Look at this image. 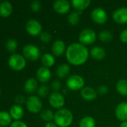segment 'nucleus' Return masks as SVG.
<instances>
[{"label":"nucleus","mask_w":127,"mask_h":127,"mask_svg":"<svg viewBox=\"0 0 127 127\" xmlns=\"http://www.w3.org/2000/svg\"><path fill=\"white\" fill-rule=\"evenodd\" d=\"M84 85H85V80L80 75H77V74L72 75L67 80V87L73 91L83 89Z\"/></svg>","instance_id":"obj_7"},{"label":"nucleus","mask_w":127,"mask_h":127,"mask_svg":"<svg viewBox=\"0 0 127 127\" xmlns=\"http://www.w3.org/2000/svg\"><path fill=\"white\" fill-rule=\"evenodd\" d=\"M81 11L79 12H72L70 13V15L68 16V22L70 25H76L79 22L80 20V14H81Z\"/></svg>","instance_id":"obj_28"},{"label":"nucleus","mask_w":127,"mask_h":127,"mask_svg":"<svg viewBox=\"0 0 127 127\" xmlns=\"http://www.w3.org/2000/svg\"><path fill=\"white\" fill-rule=\"evenodd\" d=\"M25 29L31 36H37L41 33L42 26L40 23L35 19H30L26 22Z\"/></svg>","instance_id":"obj_8"},{"label":"nucleus","mask_w":127,"mask_h":127,"mask_svg":"<svg viewBox=\"0 0 127 127\" xmlns=\"http://www.w3.org/2000/svg\"><path fill=\"white\" fill-rule=\"evenodd\" d=\"M61 88V84L58 80H55L52 83V89L55 91V92H58V91Z\"/></svg>","instance_id":"obj_34"},{"label":"nucleus","mask_w":127,"mask_h":127,"mask_svg":"<svg viewBox=\"0 0 127 127\" xmlns=\"http://www.w3.org/2000/svg\"><path fill=\"white\" fill-rule=\"evenodd\" d=\"M6 48L9 52H14L17 48V42L15 39H8L6 43Z\"/></svg>","instance_id":"obj_30"},{"label":"nucleus","mask_w":127,"mask_h":127,"mask_svg":"<svg viewBox=\"0 0 127 127\" xmlns=\"http://www.w3.org/2000/svg\"><path fill=\"white\" fill-rule=\"evenodd\" d=\"M44 127H57V125L55 124H54V123L49 122V123H47Z\"/></svg>","instance_id":"obj_39"},{"label":"nucleus","mask_w":127,"mask_h":127,"mask_svg":"<svg viewBox=\"0 0 127 127\" xmlns=\"http://www.w3.org/2000/svg\"><path fill=\"white\" fill-rule=\"evenodd\" d=\"M11 116L10 113L6 111L0 112V126L1 127H7L11 123Z\"/></svg>","instance_id":"obj_22"},{"label":"nucleus","mask_w":127,"mask_h":127,"mask_svg":"<svg viewBox=\"0 0 127 127\" xmlns=\"http://www.w3.org/2000/svg\"><path fill=\"white\" fill-rule=\"evenodd\" d=\"M116 89L121 95L127 96V80H121L117 83Z\"/></svg>","instance_id":"obj_25"},{"label":"nucleus","mask_w":127,"mask_h":127,"mask_svg":"<svg viewBox=\"0 0 127 127\" xmlns=\"http://www.w3.org/2000/svg\"><path fill=\"white\" fill-rule=\"evenodd\" d=\"M70 68L68 65L62 64L59 65L57 68V75L59 78H64L70 73Z\"/></svg>","instance_id":"obj_24"},{"label":"nucleus","mask_w":127,"mask_h":127,"mask_svg":"<svg viewBox=\"0 0 127 127\" xmlns=\"http://www.w3.org/2000/svg\"><path fill=\"white\" fill-rule=\"evenodd\" d=\"M81 95L85 100H93L97 97V92L92 87H84L81 91Z\"/></svg>","instance_id":"obj_16"},{"label":"nucleus","mask_w":127,"mask_h":127,"mask_svg":"<svg viewBox=\"0 0 127 127\" xmlns=\"http://www.w3.org/2000/svg\"><path fill=\"white\" fill-rule=\"evenodd\" d=\"M0 95H1V91H0Z\"/></svg>","instance_id":"obj_41"},{"label":"nucleus","mask_w":127,"mask_h":127,"mask_svg":"<svg viewBox=\"0 0 127 127\" xmlns=\"http://www.w3.org/2000/svg\"><path fill=\"white\" fill-rule=\"evenodd\" d=\"M73 116L72 112L67 109H61L58 110L54 117L55 124L60 127H70L73 122Z\"/></svg>","instance_id":"obj_2"},{"label":"nucleus","mask_w":127,"mask_h":127,"mask_svg":"<svg viewBox=\"0 0 127 127\" xmlns=\"http://www.w3.org/2000/svg\"><path fill=\"white\" fill-rule=\"evenodd\" d=\"M120 39H121V40L123 42L127 43V28L125 29V30H124L121 33V34H120Z\"/></svg>","instance_id":"obj_36"},{"label":"nucleus","mask_w":127,"mask_h":127,"mask_svg":"<svg viewBox=\"0 0 127 127\" xmlns=\"http://www.w3.org/2000/svg\"><path fill=\"white\" fill-rule=\"evenodd\" d=\"M49 92V89L47 86L46 85H42L37 91L38 95L41 97H46L47 96V95Z\"/></svg>","instance_id":"obj_31"},{"label":"nucleus","mask_w":127,"mask_h":127,"mask_svg":"<svg viewBox=\"0 0 127 127\" xmlns=\"http://www.w3.org/2000/svg\"><path fill=\"white\" fill-rule=\"evenodd\" d=\"M53 9L58 13L64 14L70 11V4L67 0H57L53 4Z\"/></svg>","instance_id":"obj_11"},{"label":"nucleus","mask_w":127,"mask_h":127,"mask_svg":"<svg viewBox=\"0 0 127 127\" xmlns=\"http://www.w3.org/2000/svg\"><path fill=\"white\" fill-rule=\"evenodd\" d=\"M117 118L121 121H127V103L123 102L118 105L115 109Z\"/></svg>","instance_id":"obj_13"},{"label":"nucleus","mask_w":127,"mask_h":127,"mask_svg":"<svg viewBox=\"0 0 127 127\" xmlns=\"http://www.w3.org/2000/svg\"><path fill=\"white\" fill-rule=\"evenodd\" d=\"M79 39L82 45H91L97 39V34L92 29L86 28L81 31L79 36Z\"/></svg>","instance_id":"obj_4"},{"label":"nucleus","mask_w":127,"mask_h":127,"mask_svg":"<svg viewBox=\"0 0 127 127\" xmlns=\"http://www.w3.org/2000/svg\"><path fill=\"white\" fill-rule=\"evenodd\" d=\"M91 18L94 22L100 25H103L106 22L108 16L106 12L103 9L98 7L94 9L91 12Z\"/></svg>","instance_id":"obj_10"},{"label":"nucleus","mask_w":127,"mask_h":127,"mask_svg":"<svg viewBox=\"0 0 127 127\" xmlns=\"http://www.w3.org/2000/svg\"><path fill=\"white\" fill-rule=\"evenodd\" d=\"M40 38L41 41H43V42H49L51 40L52 36H51L50 33H49L48 32H43L40 33Z\"/></svg>","instance_id":"obj_32"},{"label":"nucleus","mask_w":127,"mask_h":127,"mask_svg":"<svg viewBox=\"0 0 127 127\" xmlns=\"http://www.w3.org/2000/svg\"><path fill=\"white\" fill-rule=\"evenodd\" d=\"M22 54L25 57L31 61H36L40 55L39 48L34 45H27L23 48Z\"/></svg>","instance_id":"obj_6"},{"label":"nucleus","mask_w":127,"mask_h":127,"mask_svg":"<svg viewBox=\"0 0 127 127\" xmlns=\"http://www.w3.org/2000/svg\"></svg>","instance_id":"obj_42"},{"label":"nucleus","mask_w":127,"mask_h":127,"mask_svg":"<svg viewBox=\"0 0 127 127\" xmlns=\"http://www.w3.org/2000/svg\"><path fill=\"white\" fill-rule=\"evenodd\" d=\"M88 50L81 43H73L70 45L66 51V57L68 62L73 65L84 64L88 58Z\"/></svg>","instance_id":"obj_1"},{"label":"nucleus","mask_w":127,"mask_h":127,"mask_svg":"<svg viewBox=\"0 0 127 127\" xmlns=\"http://www.w3.org/2000/svg\"><path fill=\"white\" fill-rule=\"evenodd\" d=\"M25 64L26 62L25 58L19 54H13L8 59L9 66L15 71H20L23 69Z\"/></svg>","instance_id":"obj_3"},{"label":"nucleus","mask_w":127,"mask_h":127,"mask_svg":"<svg viewBox=\"0 0 127 127\" xmlns=\"http://www.w3.org/2000/svg\"><path fill=\"white\" fill-rule=\"evenodd\" d=\"M106 51L100 46H95L91 48V57L97 60H101L106 57Z\"/></svg>","instance_id":"obj_19"},{"label":"nucleus","mask_w":127,"mask_h":127,"mask_svg":"<svg viewBox=\"0 0 127 127\" xmlns=\"http://www.w3.org/2000/svg\"><path fill=\"white\" fill-rule=\"evenodd\" d=\"M113 19L118 24L127 23V7H121L116 10L112 15Z\"/></svg>","instance_id":"obj_12"},{"label":"nucleus","mask_w":127,"mask_h":127,"mask_svg":"<svg viewBox=\"0 0 127 127\" xmlns=\"http://www.w3.org/2000/svg\"><path fill=\"white\" fill-rule=\"evenodd\" d=\"M99 38L102 42H108L112 39V33L109 31H103L100 33Z\"/></svg>","instance_id":"obj_29"},{"label":"nucleus","mask_w":127,"mask_h":127,"mask_svg":"<svg viewBox=\"0 0 127 127\" xmlns=\"http://www.w3.org/2000/svg\"><path fill=\"white\" fill-rule=\"evenodd\" d=\"M10 127H28L27 125L20 121H15L14 122H13L11 124V125L10 126Z\"/></svg>","instance_id":"obj_35"},{"label":"nucleus","mask_w":127,"mask_h":127,"mask_svg":"<svg viewBox=\"0 0 127 127\" xmlns=\"http://www.w3.org/2000/svg\"><path fill=\"white\" fill-rule=\"evenodd\" d=\"M10 115L15 121H19L23 116L24 111L23 109L19 105H13L10 109Z\"/></svg>","instance_id":"obj_17"},{"label":"nucleus","mask_w":127,"mask_h":127,"mask_svg":"<svg viewBox=\"0 0 127 127\" xmlns=\"http://www.w3.org/2000/svg\"><path fill=\"white\" fill-rule=\"evenodd\" d=\"M13 10V7L10 2L9 1H1L0 3V15L3 17L9 16Z\"/></svg>","instance_id":"obj_18"},{"label":"nucleus","mask_w":127,"mask_h":127,"mask_svg":"<svg viewBox=\"0 0 127 127\" xmlns=\"http://www.w3.org/2000/svg\"><path fill=\"white\" fill-rule=\"evenodd\" d=\"M26 107L28 110L31 113H38L43 106V103L40 97L37 96L31 95L26 100Z\"/></svg>","instance_id":"obj_5"},{"label":"nucleus","mask_w":127,"mask_h":127,"mask_svg":"<svg viewBox=\"0 0 127 127\" xmlns=\"http://www.w3.org/2000/svg\"><path fill=\"white\" fill-rule=\"evenodd\" d=\"M41 62H42L43 65H44V67L49 68L54 65L55 58H54L53 55H52L50 54H45L43 55V57L41 58Z\"/></svg>","instance_id":"obj_23"},{"label":"nucleus","mask_w":127,"mask_h":127,"mask_svg":"<svg viewBox=\"0 0 127 127\" xmlns=\"http://www.w3.org/2000/svg\"><path fill=\"white\" fill-rule=\"evenodd\" d=\"M54 117H55V115L49 109H44L40 113V118H41V119L43 121H44L48 122V123H49L50 121H52V120H54Z\"/></svg>","instance_id":"obj_27"},{"label":"nucleus","mask_w":127,"mask_h":127,"mask_svg":"<svg viewBox=\"0 0 127 127\" xmlns=\"http://www.w3.org/2000/svg\"><path fill=\"white\" fill-rule=\"evenodd\" d=\"M120 127H127V121L123 122V123L120 125Z\"/></svg>","instance_id":"obj_40"},{"label":"nucleus","mask_w":127,"mask_h":127,"mask_svg":"<svg viewBox=\"0 0 127 127\" xmlns=\"http://www.w3.org/2000/svg\"><path fill=\"white\" fill-rule=\"evenodd\" d=\"M15 101H16V103H19V104L23 103L25 101L26 102L25 97H24L23 96H22V95H18V96H16V98H15Z\"/></svg>","instance_id":"obj_38"},{"label":"nucleus","mask_w":127,"mask_h":127,"mask_svg":"<svg viewBox=\"0 0 127 127\" xmlns=\"http://www.w3.org/2000/svg\"><path fill=\"white\" fill-rule=\"evenodd\" d=\"M91 4L90 0H73L72 5L78 11H82L87 8Z\"/></svg>","instance_id":"obj_21"},{"label":"nucleus","mask_w":127,"mask_h":127,"mask_svg":"<svg viewBox=\"0 0 127 127\" xmlns=\"http://www.w3.org/2000/svg\"><path fill=\"white\" fill-rule=\"evenodd\" d=\"M49 102L52 107L58 109H61L64 106L65 100L64 96L59 92L52 93L49 97Z\"/></svg>","instance_id":"obj_9"},{"label":"nucleus","mask_w":127,"mask_h":127,"mask_svg":"<svg viewBox=\"0 0 127 127\" xmlns=\"http://www.w3.org/2000/svg\"><path fill=\"white\" fill-rule=\"evenodd\" d=\"M98 92L100 95H105L108 92V88L106 86H101L98 88Z\"/></svg>","instance_id":"obj_37"},{"label":"nucleus","mask_w":127,"mask_h":127,"mask_svg":"<svg viewBox=\"0 0 127 127\" xmlns=\"http://www.w3.org/2000/svg\"><path fill=\"white\" fill-rule=\"evenodd\" d=\"M65 43L62 40H56L52 46V51L55 56H61L65 51Z\"/></svg>","instance_id":"obj_15"},{"label":"nucleus","mask_w":127,"mask_h":127,"mask_svg":"<svg viewBox=\"0 0 127 127\" xmlns=\"http://www.w3.org/2000/svg\"><path fill=\"white\" fill-rule=\"evenodd\" d=\"M37 77L41 83H46L51 78L50 70L46 67H40L37 71Z\"/></svg>","instance_id":"obj_14"},{"label":"nucleus","mask_w":127,"mask_h":127,"mask_svg":"<svg viewBox=\"0 0 127 127\" xmlns=\"http://www.w3.org/2000/svg\"><path fill=\"white\" fill-rule=\"evenodd\" d=\"M95 120L91 116L84 117L79 122V127H95Z\"/></svg>","instance_id":"obj_26"},{"label":"nucleus","mask_w":127,"mask_h":127,"mask_svg":"<svg viewBox=\"0 0 127 127\" xmlns=\"http://www.w3.org/2000/svg\"><path fill=\"white\" fill-rule=\"evenodd\" d=\"M31 8L34 12H38L41 9V4L38 1H34L31 2Z\"/></svg>","instance_id":"obj_33"},{"label":"nucleus","mask_w":127,"mask_h":127,"mask_svg":"<svg viewBox=\"0 0 127 127\" xmlns=\"http://www.w3.org/2000/svg\"><path fill=\"white\" fill-rule=\"evenodd\" d=\"M37 88V83L36 80L34 78L28 79L26 82L25 83L24 89H25V92L28 94L33 93L34 92H35Z\"/></svg>","instance_id":"obj_20"}]
</instances>
